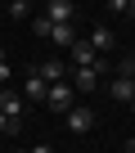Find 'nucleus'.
<instances>
[{"mask_svg": "<svg viewBox=\"0 0 135 153\" xmlns=\"http://www.w3.org/2000/svg\"><path fill=\"white\" fill-rule=\"evenodd\" d=\"M0 63H5V59H0Z\"/></svg>", "mask_w": 135, "mask_h": 153, "instance_id": "19", "label": "nucleus"}, {"mask_svg": "<svg viewBox=\"0 0 135 153\" xmlns=\"http://www.w3.org/2000/svg\"><path fill=\"white\" fill-rule=\"evenodd\" d=\"M32 32H36V36H45V41H50V32H54V27H50V23H45V18H41V14H36V18H32Z\"/></svg>", "mask_w": 135, "mask_h": 153, "instance_id": "14", "label": "nucleus"}, {"mask_svg": "<svg viewBox=\"0 0 135 153\" xmlns=\"http://www.w3.org/2000/svg\"><path fill=\"white\" fill-rule=\"evenodd\" d=\"M5 14H9V18H27V14H32V5H27V0H14Z\"/></svg>", "mask_w": 135, "mask_h": 153, "instance_id": "13", "label": "nucleus"}, {"mask_svg": "<svg viewBox=\"0 0 135 153\" xmlns=\"http://www.w3.org/2000/svg\"><path fill=\"white\" fill-rule=\"evenodd\" d=\"M0 113L14 117V122H23V95L18 90H0Z\"/></svg>", "mask_w": 135, "mask_h": 153, "instance_id": "6", "label": "nucleus"}, {"mask_svg": "<svg viewBox=\"0 0 135 153\" xmlns=\"http://www.w3.org/2000/svg\"><path fill=\"white\" fill-rule=\"evenodd\" d=\"M45 95H50V86H45V81H41V76L32 72V76H27V81H23V99H32V104H45Z\"/></svg>", "mask_w": 135, "mask_h": 153, "instance_id": "8", "label": "nucleus"}, {"mask_svg": "<svg viewBox=\"0 0 135 153\" xmlns=\"http://www.w3.org/2000/svg\"><path fill=\"white\" fill-rule=\"evenodd\" d=\"M50 41H54L59 50H72V45H77V32H72V23H68V27H54V32H50Z\"/></svg>", "mask_w": 135, "mask_h": 153, "instance_id": "10", "label": "nucleus"}, {"mask_svg": "<svg viewBox=\"0 0 135 153\" xmlns=\"http://www.w3.org/2000/svg\"><path fill=\"white\" fill-rule=\"evenodd\" d=\"M72 63H77V68H95V63H99V54L90 50V41H77V45H72Z\"/></svg>", "mask_w": 135, "mask_h": 153, "instance_id": "9", "label": "nucleus"}, {"mask_svg": "<svg viewBox=\"0 0 135 153\" xmlns=\"http://www.w3.org/2000/svg\"><path fill=\"white\" fill-rule=\"evenodd\" d=\"M108 95H113L117 104H135V86H131V76H113V81H108Z\"/></svg>", "mask_w": 135, "mask_h": 153, "instance_id": "7", "label": "nucleus"}, {"mask_svg": "<svg viewBox=\"0 0 135 153\" xmlns=\"http://www.w3.org/2000/svg\"><path fill=\"white\" fill-rule=\"evenodd\" d=\"M104 59L95 63V68H77V72H68V81H72V90H81V95H90V90H99V76H104Z\"/></svg>", "mask_w": 135, "mask_h": 153, "instance_id": "1", "label": "nucleus"}, {"mask_svg": "<svg viewBox=\"0 0 135 153\" xmlns=\"http://www.w3.org/2000/svg\"><path fill=\"white\" fill-rule=\"evenodd\" d=\"M131 86H135V72H131Z\"/></svg>", "mask_w": 135, "mask_h": 153, "instance_id": "18", "label": "nucleus"}, {"mask_svg": "<svg viewBox=\"0 0 135 153\" xmlns=\"http://www.w3.org/2000/svg\"><path fill=\"white\" fill-rule=\"evenodd\" d=\"M41 18H45L50 27H68V23L77 18V5H72V0H50V5L41 9Z\"/></svg>", "mask_w": 135, "mask_h": 153, "instance_id": "2", "label": "nucleus"}, {"mask_svg": "<svg viewBox=\"0 0 135 153\" xmlns=\"http://www.w3.org/2000/svg\"><path fill=\"white\" fill-rule=\"evenodd\" d=\"M18 131H23V122H14V117L0 113V135H18Z\"/></svg>", "mask_w": 135, "mask_h": 153, "instance_id": "12", "label": "nucleus"}, {"mask_svg": "<svg viewBox=\"0 0 135 153\" xmlns=\"http://www.w3.org/2000/svg\"><path fill=\"white\" fill-rule=\"evenodd\" d=\"M36 76H41V81L45 86H59V81H68V68H63V59H45L41 68H32Z\"/></svg>", "mask_w": 135, "mask_h": 153, "instance_id": "5", "label": "nucleus"}, {"mask_svg": "<svg viewBox=\"0 0 135 153\" xmlns=\"http://www.w3.org/2000/svg\"><path fill=\"white\" fill-rule=\"evenodd\" d=\"M18 153H54L50 144H36V149H18Z\"/></svg>", "mask_w": 135, "mask_h": 153, "instance_id": "16", "label": "nucleus"}, {"mask_svg": "<svg viewBox=\"0 0 135 153\" xmlns=\"http://www.w3.org/2000/svg\"><path fill=\"white\" fill-rule=\"evenodd\" d=\"M126 149H131V153H135V140H126Z\"/></svg>", "mask_w": 135, "mask_h": 153, "instance_id": "17", "label": "nucleus"}, {"mask_svg": "<svg viewBox=\"0 0 135 153\" xmlns=\"http://www.w3.org/2000/svg\"><path fill=\"white\" fill-rule=\"evenodd\" d=\"M86 41H90V50H95V54H99V50H113V32H108V27H95Z\"/></svg>", "mask_w": 135, "mask_h": 153, "instance_id": "11", "label": "nucleus"}, {"mask_svg": "<svg viewBox=\"0 0 135 153\" xmlns=\"http://www.w3.org/2000/svg\"><path fill=\"white\" fill-rule=\"evenodd\" d=\"M72 81H59V86H50V95H45V104L54 108V113H68V108H72Z\"/></svg>", "mask_w": 135, "mask_h": 153, "instance_id": "4", "label": "nucleus"}, {"mask_svg": "<svg viewBox=\"0 0 135 153\" xmlns=\"http://www.w3.org/2000/svg\"><path fill=\"white\" fill-rule=\"evenodd\" d=\"M63 126L72 131V135H86V131L95 126V113H90V108H81V104H72V108L63 113Z\"/></svg>", "mask_w": 135, "mask_h": 153, "instance_id": "3", "label": "nucleus"}, {"mask_svg": "<svg viewBox=\"0 0 135 153\" xmlns=\"http://www.w3.org/2000/svg\"><path fill=\"white\" fill-rule=\"evenodd\" d=\"M9 76H14V72H9V63H0V90L9 86Z\"/></svg>", "mask_w": 135, "mask_h": 153, "instance_id": "15", "label": "nucleus"}]
</instances>
